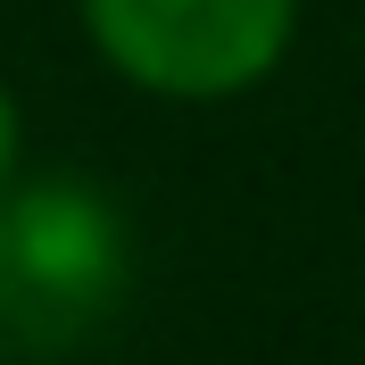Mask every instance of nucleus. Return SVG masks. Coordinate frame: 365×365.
I'll return each instance as SVG.
<instances>
[{"label": "nucleus", "instance_id": "f257e3e1", "mask_svg": "<svg viewBox=\"0 0 365 365\" xmlns=\"http://www.w3.org/2000/svg\"><path fill=\"white\" fill-rule=\"evenodd\" d=\"M125 299V216L91 182H0V365L83 349Z\"/></svg>", "mask_w": 365, "mask_h": 365}, {"label": "nucleus", "instance_id": "f03ea898", "mask_svg": "<svg viewBox=\"0 0 365 365\" xmlns=\"http://www.w3.org/2000/svg\"><path fill=\"white\" fill-rule=\"evenodd\" d=\"M291 9L299 0H83L116 75L166 100H225L257 83L291 42Z\"/></svg>", "mask_w": 365, "mask_h": 365}, {"label": "nucleus", "instance_id": "7ed1b4c3", "mask_svg": "<svg viewBox=\"0 0 365 365\" xmlns=\"http://www.w3.org/2000/svg\"><path fill=\"white\" fill-rule=\"evenodd\" d=\"M9 158H17V108H9V91H0V175H9Z\"/></svg>", "mask_w": 365, "mask_h": 365}]
</instances>
